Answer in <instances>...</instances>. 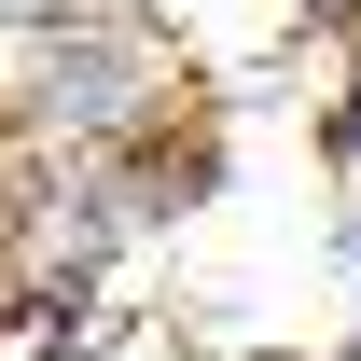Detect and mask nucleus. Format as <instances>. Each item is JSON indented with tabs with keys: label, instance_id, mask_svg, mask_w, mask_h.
<instances>
[{
	"label": "nucleus",
	"instance_id": "5",
	"mask_svg": "<svg viewBox=\"0 0 361 361\" xmlns=\"http://www.w3.org/2000/svg\"><path fill=\"white\" fill-rule=\"evenodd\" d=\"M306 14H319V28H361V0H306Z\"/></svg>",
	"mask_w": 361,
	"mask_h": 361
},
{
	"label": "nucleus",
	"instance_id": "4",
	"mask_svg": "<svg viewBox=\"0 0 361 361\" xmlns=\"http://www.w3.org/2000/svg\"><path fill=\"white\" fill-rule=\"evenodd\" d=\"M42 14H70V0H0V28H42Z\"/></svg>",
	"mask_w": 361,
	"mask_h": 361
},
{
	"label": "nucleus",
	"instance_id": "1",
	"mask_svg": "<svg viewBox=\"0 0 361 361\" xmlns=\"http://www.w3.org/2000/svg\"><path fill=\"white\" fill-rule=\"evenodd\" d=\"M167 111H180V70L126 14H42L28 56H14V126L56 139V153H111V167H126Z\"/></svg>",
	"mask_w": 361,
	"mask_h": 361
},
{
	"label": "nucleus",
	"instance_id": "2",
	"mask_svg": "<svg viewBox=\"0 0 361 361\" xmlns=\"http://www.w3.org/2000/svg\"><path fill=\"white\" fill-rule=\"evenodd\" d=\"M319 153H334V180H348V209H361V28H348V70H334V97H319Z\"/></svg>",
	"mask_w": 361,
	"mask_h": 361
},
{
	"label": "nucleus",
	"instance_id": "3",
	"mask_svg": "<svg viewBox=\"0 0 361 361\" xmlns=\"http://www.w3.org/2000/svg\"><path fill=\"white\" fill-rule=\"evenodd\" d=\"M334 361H361V209H348V348Z\"/></svg>",
	"mask_w": 361,
	"mask_h": 361
}]
</instances>
